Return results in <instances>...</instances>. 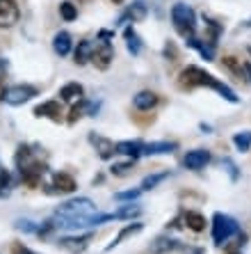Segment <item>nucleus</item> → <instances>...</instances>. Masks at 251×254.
Returning <instances> with one entry per match:
<instances>
[{
	"instance_id": "obj_29",
	"label": "nucleus",
	"mask_w": 251,
	"mask_h": 254,
	"mask_svg": "<svg viewBox=\"0 0 251 254\" xmlns=\"http://www.w3.org/2000/svg\"><path fill=\"white\" fill-rule=\"evenodd\" d=\"M233 144L238 147V151H249L251 149V133H238V135H233Z\"/></svg>"
},
{
	"instance_id": "obj_32",
	"label": "nucleus",
	"mask_w": 251,
	"mask_h": 254,
	"mask_svg": "<svg viewBox=\"0 0 251 254\" xmlns=\"http://www.w3.org/2000/svg\"><path fill=\"white\" fill-rule=\"evenodd\" d=\"M9 190V172L0 165V195H7Z\"/></svg>"
},
{
	"instance_id": "obj_5",
	"label": "nucleus",
	"mask_w": 251,
	"mask_h": 254,
	"mask_svg": "<svg viewBox=\"0 0 251 254\" xmlns=\"http://www.w3.org/2000/svg\"><path fill=\"white\" fill-rule=\"evenodd\" d=\"M37 94H39V89L32 87V85H16V87L7 89L2 101L9 103V106H23V103H28L30 99H35Z\"/></svg>"
},
{
	"instance_id": "obj_12",
	"label": "nucleus",
	"mask_w": 251,
	"mask_h": 254,
	"mask_svg": "<svg viewBox=\"0 0 251 254\" xmlns=\"http://www.w3.org/2000/svg\"><path fill=\"white\" fill-rule=\"evenodd\" d=\"M35 117H48L53 122H59L62 119V106L57 101H44L41 106L35 108Z\"/></svg>"
},
{
	"instance_id": "obj_6",
	"label": "nucleus",
	"mask_w": 251,
	"mask_h": 254,
	"mask_svg": "<svg viewBox=\"0 0 251 254\" xmlns=\"http://www.w3.org/2000/svg\"><path fill=\"white\" fill-rule=\"evenodd\" d=\"M21 18L16 0H0V28H12Z\"/></svg>"
},
{
	"instance_id": "obj_2",
	"label": "nucleus",
	"mask_w": 251,
	"mask_h": 254,
	"mask_svg": "<svg viewBox=\"0 0 251 254\" xmlns=\"http://www.w3.org/2000/svg\"><path fill=\"white\" fill-rule=\"evenodd\" d=\"M171 21H174V28L178 35L183 37H194V28H197V14H194V9L190 5H183V2H178V5L171 7Z\"/></svg>"
},
{
	"instance_id": "obj_38",
	"label": "nucleus",
	"mask_w": 251,
	"mask_h": 254,
	"mask_svg": "<svg viewBox=\"0 0 251 254\" xmlns=\"http://www.w3.org/2000/svg\"><path fill=\"white\" fill-rule=\"evenodd\" d=\"M242 71H245L247 76H249V80H251V62H247V64L242 66Z\"/></svg>"
},
{
	"instance_id": "obj_14",
	"label": "nucleus",
	"mask_w": 251,
	"mask_h": 254,
	"mask_svg": "<svg viewBox=\"0 0 251 254\" xmlns=\"http://www.w3.org/2000/svg\"><path fill=\"white\" fill-rule=\"evenodd\" d=\"M53 48L59 58H66L71 53V48H73V39H71L69 32H57L53 39Z\"/></svg>"
},
{
	"instance_id": "obj_39",
	"label": "nucleus",
	"mask_w": 251,
	"mask_h": 254,
	"mask_svg": "<svg viewBox=\"0 0 251 254\" xmlns=\"http://www.w3.org/2000/svg\"><path fill=\"white\" fill-rule=\"evenodd\" d=\"M5 66H7V64H5V60H0V73L5 71Z\"/></svg>"
},
{
	"instance_id": "obj_40",
	"label": "nucleus",
	"mask_w": 251,
	"mask_h": 254,
	"mask_svg": "<svg viewBox=\"0 0 251 254\" xmlns=\"http://www.w3.org/2000/svg\"><path fill=\"white\" fill-rule=\"evenodd\" d=\"M110 2H114V5H121L123 0H110Z\"/></svg>"
},
{
	"instance_id": "obj_3",
	"label": "nucleus",
	"mask_w": 251,
	"mask_h": 254,
	"mask_svg": "<svg viewBox=\"0 0 251 254\" xmlns=\"http://www.w3.org/2000/svg\"><path fill=\"white\" fill-rule=\"evenodd\" d=\"M89 213H96L94 201L87 197H76V199H69L64 204H59L55 208V218L59 220H73V218H82V215H89Z\"/></svg>"
},
{
	"instance_id": "obj_22",
	"label": "nucleus",
	"mask_w": 251,
	"mask_h": 254,
	"mask_svg": "<svg viewBox=\"0 0 251 254\" xmlns=\"http://www.w3.org/2000/svg\"><path fill=\"white\" fill-rule=\"evenodd\" d=\"M185 222H187V227L192 231H203L205 229V218L201 215V213H197V211H190V213H185Z\"/></svg>"
},
{
	"instance_id": "obj_13",
	"label": "nucleus",
	"mask_w": 251,
	"mask_h": 254,
	"mask_svg": "<svg viewBox=\"0 0 251 254\" xmlns=\"http://www.w3.org/2000/svg\"><path fill=\"white\" fill-rule=\"evenodd\" d=\"M53 186H55V192H64V195H69V192H73V190L78 188L76 179L71 177V174H66V172H57V174H55Z\"/></svg>"
},
{
	"instance_id": "obj_23",
	"label": "nucleus",
	"mask_w": 251,
	"mask_h": 254,
	"mask_svg": "<svg viewBox=\"0 0 251 254\" xmlns=\"http://www.w3.org/2000/svg\"><path fill=\"white\" fill-rule=\"evenodd\" d=\"M187 42H190V46H192V48H197L199 53L203 55V60H215V48H212V46H208V44H205L203 39L199 42L197 37H190Z\"/></svg>"
},
{
	"instance_id": "obj_33",
	"label": "nucleus",
	"mask_w": 251,
	"mask_h": 254,
	"mask_svg": "<svg viewBox=\"0 0 251 254\" xmlns=\"http://www.w3.org/2000/svg\"><path fill=\"white\" fill-rule=\"evenodd\" d=\"M224 64H226L228 69L233 71V73H238V76H240V73H242V66H240L238 62H235V58H233V55H226V58H224Z\"/></svg>"
},
{
	"instance_id": "obj_36",
	"label": "nucleus",
	"mask_w": 251,
	"mask_h": 254,
	"mask_svg": "<svg viewBox=\"0 0 251 254\" xmlns=\"http://www.w3.org/2000/svg\"><path fill=\"white\" fill-rule=\"evenodd\" d=\"M222 165H226V170L231 172V179H238V172L233 170V163H231V160H222Z\"/></svg>"
},
{
	"instance_id": "obj_10",
	"label": "nucleus",
	"mask_w": 251,
	"mask_h": 254,
	"mask_svg": "<svg viewBox=\"0 0 251 254\" xmlns=\"http://www.w3.org/2000/svg\"><path fill=\"white\" fill-rule=\"evenodd\" d=\"M158 94L155 92H151V89H142V92H137V94L133 96V106L137 108V110H153V108L158 106Z\"/></svg>"
},
{
	"instance_id": "obj_25",
	"label": "nucleus",
	"mask_w": 251,
	"mask_h": 254,
	"mask_svg": "<svg viewBox=\"0 0 251 254\" xmlns=\"http://www.w3.org/2000/svg\"><path fill=\"white\" fill-rule=\"evenodd\" d=\"M167 177H169L167 172H155V174H149V177L142 179V188L140 190H153L155 186L160 184V181H164Z\"/></svg>"
},
{
	"instance_id": "obj_7",
	"label": "nucleus",
	"mask_w": 251,
	"mask_h": 254,
	"mask_svg": "<svg viewBox=\"0 0 251 254\" xmlns=\"http://www.w3.org/2000/svg\"><path fill=\"white\" fill-rule=\"evenodd\" d=\"M210 163V151L208 149H192V151H187L183 156V165L187 170H201Z\"/></svg>"
},
{
	"instance_id": "obj_27",
	"label": "nucleus",
	"mask_w": 251,
	"mask_h": 254,
	"mask_svg": "<svg viewBox=\"0 0 251 254\" xmlns=\"http://www.w3.org/2000/svg\"><path fill=\"white\" fill-rule=\"evenodd\" d=\"M123 18H133V21H142V18H146V5L140 2V0L133 2V5L128 7V14H126Z\"/></svg>"
},
{
	"instance_id": "obj_28",
	"label": "nucleus",
	"mask_w": 251,
	"mask_h": 254,
	"mask_svg": "<svg viewBox=\"0 0 251 254\" xmlns=\"http://www.w3.org/2000/svg\"><path fill=\"white\" fill-rule=\"evenodd\" d=\"M59 16L64 18L66 23H71V21H76V16H78L76 5H73V2H62V5H59Z\"/></svg>"
},
{
	"instance_id": "obj_35",
	"label": "nucleus",
	"mask_w": 251,
	"mask_h": 254,
	"mask_svg": "<svg viewBox=\"0 0 251 254\" xmlns=\"http://www.w3.org/2000/svg\"><path fill=\"white\" fill-rule=\"evenodd\" d=\"M99 39L103 44H107L112 39V30H99Z\"/></svg>"
},
{
	"instance_id": "obj_34",
	"label": "nucleus",
	"mask_w": 251,
	"mask_h": 254,
	"mask_svg": "<svg viewBox=\"0 0 251 254\" xmlns=\"http://www.w3.org/2000/svg\"><path fill=\"white\" fill-rule=\"evenodd\" d=\"M12 254H35L32 250H28L25 245H21V243H14L12 245Z\"/></svg>"
},
{
	"instance_id": "obj_17",
	"label": "nucleus",
	"mask_w": 251,
	"mask_h": 254,
	"mask_svg": "<svg viewBox=\"0 0 251 254\" xmlns=\"http://www.w3.org/2000/svg\"><path fill=\"white\" fill-rule=\"evenodd\" d=\"M73 58H76V64H80V66L87 64L89 58H92V42H89V39H82V42L76 46Z\"/></svg>"
},
{
	"instance_id": "obj_20",
	"label": "nucleus",
	"mask_w": 251,
	"mask_h": 254,
	"mask_svg": "<svg viewBox=\"0 0 251 254\" xmlns=\"http://www.w3.org/2000/svg\"><path fill=\"white\" fill-rule=\"evenodd\" d=\"M176 245H178V243H176L174 238L160 236V238H155V241H153L151 252H153V254H164V252H171V250H174Z\"/></svg>"
},
{
	"instance_id": "obj_9",
	"label": "nucleus",
	"mask_w": 251,
	"mask_h": 254,
	"mask_svg": "<svg viewBox=\"0 0 251 254\" xmlns=\"http://www.w3.org/2000/svg\"><path fill=\"white\" fill-rule=\"evenodd\" d=\"M89 241H92V234H80V236H64L59 241V245L71 254H80L87 250Z\"/></svg>"
},
{
	"instance_id": "obj_19",
	"label": "nucleus",
	"mask_w": 251,
	"mask_h": 254,
	"mask_svg": "<svg viewBox=\"0 0 251 254\" xmlns=\"http://www.w3.org/2000/svg\"><path fill=\"white\" fill-rule=\"evenodd\" d=\"M137 231H142V225H140V222H133V225L123 227V229L117 234V238H114V243H110V245H107L105 250H107V252H110V250H114V248H117V245H119V243H123V241H126V238H128V236H133V234H137Z\"/></svg>"
},
{
	"instance_id": "obj_31",
	"label": "nucleus",
	"mask_w": 251,
	"mask_h": 254,
	"mask_svg": "<svg viewBox=\"0 0 251 254\" xmlns=\"http://www.w3.org/2000/svg\"><path fill=\"white\" fill-rule=\"evenodd\" d=\"M140 195H142V190H123V192H117V195H114V199L117 201H135Z\"/></svg>"
},
{
	"instance_id": "obj_4",
	"label": "nucleus",
	"mask_w": 251,
	"mask_h": 254,
	"mask_svg": "<svg viewBox=\"0 0 251 254\" xmlns=\"http://www.w3.org/2000/svg\"><path fill=\"white\" fill-rule=\"evenodd\" d=\"M238 231L240 227L233 218H228L224 213H215V218H212V241H215V245H224Z\"/></svg>"
},
{
	"instance_id": "obj_37",
	"label": "nucleus",
	"mask_w": 251,
	"mask_h": 254,
	"mask_svg": "<svg viewBox=\"0 0 251 254\" xmlns=\"http://www.w3.org/2000/svg\"><path fill=\"white\" fill-rule=\"evenodd\" d=\"M5 92H7V87H5V80H2V76H0V101L5 99Z\"/></svg>"
},
{
	"instance_id": "obj_41",
	"label": "nucleus",
	"mask_w": 251,
	"mask_h": 254,
	"mask_svg": "<svg viewBox=\"0 0 251 254\" xmlns=\"http://www.w3.org/2000/svg\"><path fill=\"white\" fill-rule=\"evenodd\" d=\"M226 254H240V252H235V250H228V252Z\"/></svg>"
},
{
	"instance_id": "obj_16",
	"label": "nucleus",
	"mask_w": 251,
	"mask_h": 254,
	"mask_svg": "<svg viewBox=\"0 0 251 254\" xmlns=\"http://www.w3.org/2000/svg\"><path fill=\"white\" fill-rule=\"evenodd\" d=\"M82 94H85V89H82L80 83H66L64 87L59 89V99H62V101H69V103L82 99Z\"/></svg>"
},
{
	"instance_id": "obj_18",
	"label": "nucleus",
	"mask_w": 251,
	"mask_h": 254,
	"mask_svg": "<svg viewBox=\"0 0 251 254\" xmlns=\"http://www.w3.org/2000/svg\"><path fill=\"white\" fill-rule=\"evenodd\" d=\"M89 110V101H85V99H78L73 106H71V110H69V115H66V122L69 124H76L78 119L82 117V115Z\"/></svg>"
},
{
	"instance_id": "obj_11",
	"label": "nucleus",
	"mask_w": 251,
	"mask_h": 254,
	"mask_svg": "<svg viewBox=\"0 0 251 254\" xmlns=\"http://www.w3.org/2000/svg\"><path fill=\"white\" fill-rule=\"evenodd\" d=\"M178 144L176 142H149L142 144V156H162V154H174Z\"/></svg>"
},
{
	"instance_id": "obj_30",
	"label": "nucleus",
	"mask_w": 251,
	"mask_h": 254,
	"mask_svg": "<svg viewBox=\"0 0 251 254\" xmlns=\"http://www.w3.org/2000/svg\"><path fill=\"white\" fill-rule=\"evenodd\" d=\"M130 170H133V163H114V165L110 167V172L114 174V177H126V174H130Z\"/></svg>"
},
{
	"instance_id": "obj_1",
	"label": "nucleus",
	"mask_w": 251,
	"mask_h": 254,
	"mask_svg": "<svg viewBox=\"0 0 251 254\" xmlns=\"http://www.w3.org/2000/svg\"><path fill=\"white\" fill-rule=\"evenodd\" d=\"M178 85H181V87H187V89H192V87H210V89H215V92H219L226 101L238 103V96L233 94V89L226 87L222 80L212 78L208 71L199 69V66H187V69H183L181 78H178Z\"/></svg>"
},
{
	"instance_id": "obj_21",
	"label": "nucleus",
	"mask_w": 251,
	"mask_h": 254,
	"mask_svg": "<svg viewBox=\"0 0 251 254\" xmlns=\"http://www.w3.org/2000/svg\"><path fill=\"white\" fill-rule=\"evenodd\" d=\"M123 37H126V46H128L130 55H140L142 42H140V37L135 35V30L133 28H126V30H123Z\"/></svg>"
},
{
	"instance_id": "obj_26",
	"label": "nucleus",
	"mask_w": 251,
	"mask_h": 254,
	"mask_svg": "<svg viewBox=\"0 0 251 254\" xmlns=\"http://www.w3.org/2000/svg\"><path fill=\"white\" fill-rule=\"evenodd\" d=\"M140 213H142L140 206H135V204H123L114 215H117V220H133V218H137Z\"/></svg>"
},
{
	"instance_id": "obj_24",
	"label": "nucleus",
	"mask_w": 251,
	"mask_h": 254,
	"mask_svg": "<svg viewBox=\"0 0 251 254\" xmlns=\"http://www.w3.org/2000/svg\"><path fill=\"white\" fill-rule=\"evenodd\" d=\"M117 154L123 156H140L142 154V142H119Z\"/></svg>"
},
{
	"instance_id": "obj_8",
	"label": "nucleus",
	"mask_w": 251,
	"mask_h": 254,
	"mask_svg": "<svg viewBox=\"0 0 251 254\" xmlns=\"http://www.w3.org/2000/svg\"><path fill=\"white\" fill-rule=\"evenodd\" d=\"M112 46L110 44H100L99 48H94L92 51V58H89V62H92L94 66L99 71H105V69H110V64H112Z\"/></svg>"
},
{
	"instance_id": "obj_15",
	"label": "nucleus",
	"mask_w": 251,
	"mask_h": 254,
	"mask_svg": "<svg viewBox=\"0 0 251 254\" xmlns=\"http://www.w3.org/2000/svg\"><path fill=\"white\" fill-rule=\"evenodd\" d=\"M89 140L96 144V149H99V156L103 160L112 158V154H117V144H112L110 140H105V137H99V135H89Z\"/></svg>"
}]
</instances>
